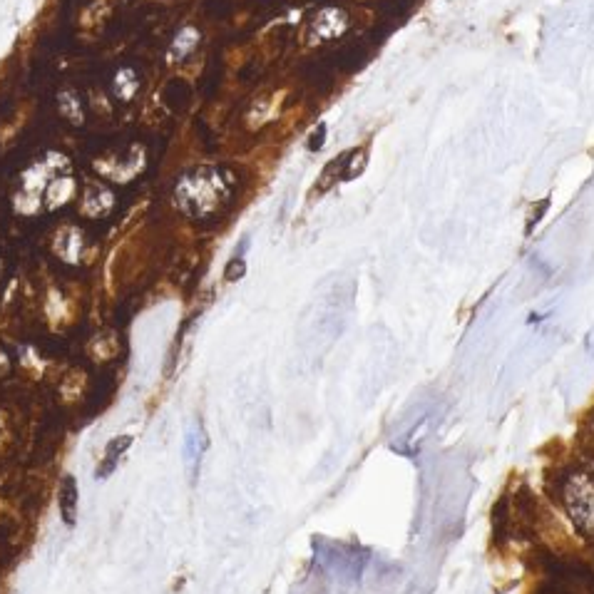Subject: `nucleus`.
<instances>
[{"mask_svg":"<svg viewBox=\"0 0 594 594\" xmlns=\"http://www.w3.org/2000/svg\"><path fill=\"white\" fill-rule=\"evenodd\" d=\"M83 97L78 95L75 90H63L58 95V107H60V115L65 117V120L75 122V125H80V122L85 120V112H83Z\"/></svg>","mask_w":594,"mask_h":594,"instance_id":"obj_14","label":"nucleus"},{"mask_svg":"<svg viewBox=\"0 0 594 594\" xmlns=\"http://www.w3.org/2000/svg\"><path fill=\"white\" fill-rule=\"evenodd\" d=\"M560 503L582 535H594V473L585 468L567 470L560 480Z\"/></svg>","mask_w":594,"mask_h":594,"instance_id":"obj_3","label":"nucleus"},{"mask_svg":"<svg viewBox=\"0 0 594 594\" xmlns=\"http://www.w3.org/2000/svg\"><path fill=\"white\" fill-rule=\"evenodd\" d=\"M324 137H326V125H324V122H319V125H316V130H314V135H311L309 150L319 152L321 147H324Z\"/></svg>","mask_w":594,"mask_h":594,"instance_id":"obj_16","label":"nucleus"},{"mask_svg":"<svg viewBox=\"0 0 594 594\" xmlns=\"http://www.w3.org/2000/svg\"><path fill=\"white\" fill-rule=\"evenodd\" d=\"M58 505H60V517H63L65 525L75 527V522H78L80 493H78V483H75L73 475H65L63 483H60Z\"/></svg>","mask_w":594,"mask_h":594,"instance_id":"obj_9","label":"nucleus"},{"mask_svg":"<svg viewBox=\"0 0 594 594\" xmlns=\"http://www.w3.org/2000/svg\"><path fill=\"white\" fill-rule=\"evenodd\" d=\"M244 274H247V261H244L242 254H237L227 264V271H224V279H227V281H239Z\"/></svg>","mask_w":594,"mask_h":594,"instance_id":"obj_15","label":"nucleus"},{"mask_svg":"<svg viewBox=\"0 0 594 594\" xmlns=\"http://www.w3.org/2000/svg\"><path fill=\"white\" fill-rule=\"evenodd\" d=\"M368 165L366 147H356V150L341 155V182H351V179L361 177Z\"/></svg>","mask_w":594,"mask_h":594,"instance_id":"obj_13","label":"nucleus"},{"mask_svg":"<svg viewBox=\"0 0 594 594\" xmlns=\"http://www.w3.org/2000/svg\"><path fill=\"white\" fill-rule=\"evenodd\" d=\"M130 445H132V435H117V438H112L110 443H107L105 453H102V460L100 465H97L95 478L97 480L110 478V475L117 470V465H120V460L125 458L127 450H130Z\"/></svg>","mask_w":594,"mask_h":594,"instance_id":"obj_8","label":"nucleus"},{"mask_svg":"<svg viewBox=\"0 0 594 594\" xmlns=\"http://www.w3.org/2000/svg\"><path fill=\"white\" fill-rule=\"evenodd\" d=\"M199 45V30L192 28V25H187V28H182L177 33V38L172 40V48H170V60L172 63H182V60H187L189 55L194 53V48Z\"/></svg>","mask_w":594,"mask_h":594,"instance_id":"obj_11","label":"nucleus"},{"mask_svg":"<svg viewBox=\"0 0 594 594\" xmlns=\"http://www.w3.org/2000/svg\"><path fill=\"white\" fill-rule=\"evenodd\" d=\"M204 453H207V433H204L202 425H192V428L187 430V435H184L182 450L184 465H187V470L192 473V478L197 475L199 465H202Z\"/></svg>","mask_w":594,"mask_h":594,"instance_id":"obj_7","label":"nucleus"},{"mask_svg":"<svg viewBox=\"0 0 594 594\" xmlns=\"http://www.w3.org/2000/svg\"><path fill=\"white\" fill-rule=\"evenodd\" d=\"M239 179L234 170L219 165L194 167L174 184V204L184 217L194 222H214L232 207Z\"/></svg>","mask_w":594,"mask_h":594,"instance_id":"obj_1","label":"nucleus"},{"mask_svg":"<svg viewBox=\"0 0 594 594\" xmlns=\"http://www.w3.org/2000/svg\"><path fill=\"white\" fill-rule=\"evenodd\" d=\"M140 90V75H137L135 68H120L115 73V80H112V92H115L117 100L130 102L132 97Z\"/></svg>","mask_w":594,"mask_h":594,"instance_id":"obj_12","label":"nucleus"},{"mask_svg":"<svg viewBox=\"0 0 594 594\" xmlns=\"http://www.w3.org/2000/svg\"><path fill=\"white\" fill-rule=\"evenodd\" d=\"M550 594H555V592H550Z\"/></svg>","mask_w":594,"mask_h":594,"instance_id":"obj_17","label":"nucleus"},{"mask_svg":"<svg viewBox=\"0 0 594 594\" xmlns=\"http://www.w3.org/2000/svg\"><path fill=\"white\" fill-rule=\"evenodd\" d=\"M348 28H351V18H348L346 10L336 8V5H326L306 25V40L311 45L331 43V40H339Z\"/></svg>","mask_w":594,"mask_h":594,"instance_id":"obj_5","label":"nucleus"},{"mask_svg":"<svg viewBox=\"0 0 594 594\" xmlns=\"http://www.w3.org/2000/svg\"><path fill=\"white\" fill-rule=\"evenodd\" d=\"M555 594H594V575L585 567L557 565L552 567V587Z\"/></svg>","mask_w":594,"mask_h":594,"instance_id":"obj_6","label":"nucleus"},{"mask_svg":"<svg viewBox=\"0 0 594 594\" xmlns=\"http://www.w3.org/2000/svg\"><path fill=\"white\" fill-rule=\"evenodd\" d=\"M445 418V403L440 398H425V401L413 403L406 408L401 418L393 423L391 435H388V445L393 453L406 455V458H416L423 453L425 445L430 443L435 433H438L440 423Z\"/></svg>","mask_w":594,"mask_h":594,"instance_id":"obj_2","label":"nucleus"},{"mask_svg":"<svg viewBox=\"0 0 594 594\" xmlns=\"http://www.w3.org/2000/svg\"><path fill=\"white\" fill-rule=\"evenodd\" d=\"M112 202H115V197L105 187H90L83 197V212L90 219H100L110 212Z\"/></svg>","mask_w":594,"mask_h":594,"instance_id":"obj_10","label":"nucleus"},{"mask_svg":"<svg viewBox=\"0 0 594 594\" xmlns=\"http://www.w3.org/2000/svg\"><path fill=\"white\" fill-rule=\"evenodd\" d=\"M314 555L321 570L339 582H356L366 572L368 557H371L361 547L336 540H316Z\"/></svg>","mask_w":594,"mask_h":594,"instance_id":"obj_4","label":"nucleus"}]
</instances>
